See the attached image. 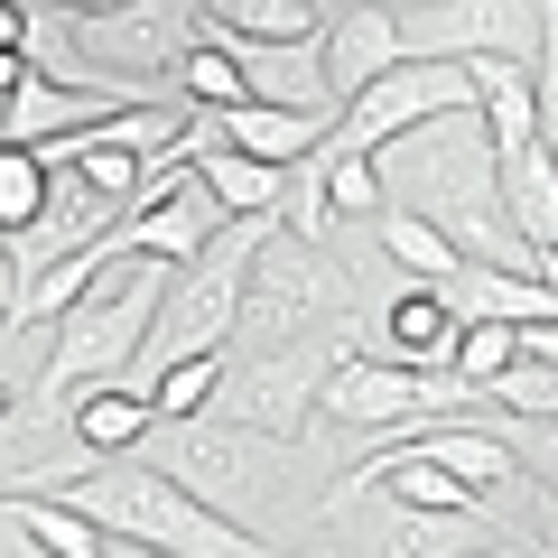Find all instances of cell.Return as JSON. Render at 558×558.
<instances>
[{"mask_svg": "<svg viewBox=\"0 0 558 558\" xmlns=\"http://www.w3.org/2000/svg\"><path fill=\"white\" fill-rule=\"evenodd\" d=\"M10 494H57V502H75L84 521H102V539L149 549V558H279V539L223 521L205 494H186V484L168 475V465H149V457L38 465V475H20Z\"/></svg>", "mask_w": 558, "mask_h": 558, "instance_id": "1", "label": "cell"}, {"mask_svg": "<svg viewBox=\"0 0 558 558\" xmlns=\"http://www.w3.org/2000/svg\"><path fill=\"white\" fill-rule=\"evenodd\" d=\"M168 279H178L168 260L121 252L112 270L57 317V354H47V381H38V410L47 418H75V400L112 391V381H140V354H149L159 307H168Z\"/></svg>", "mask_w": 558, "mask_h": 558, "instance_id": "2", "label": "cell"}, {"mask_svg": "<svg viewBox=\"0 0 558 558\" xmlns=\"http://www.w3.org/2000/svg\"><path fill=\"white\" fill-rule=\"evenodd\" d=\"M140 457L168 465V475L186 484V494H205L223 521H242V531H260L270 512H289V484H299V457L307 447L270 438V428H242V418H159L149 438H140ZM270 539V531H260Z\"/></svg>", "mask_w": 558, "mask_h": 558, "instance_id": "3", "label": "cell"}, {"mask_svg": "<svg viewBox=\"0 0 558 558\" xmlns=\"http://www.w3.org/2000/svg\"><path fill=\"white\" fill-rule=\"evenodd\" d=\"M354 326V279L326 260V242L289 233L270 215V233L252 242L242 270V336L233 344H307V336H344Z\"/></svg>", "mask_w": 558, "mask_h": 558, "instance_id": "4", "label": "cell"}, {"mask_svg": "<svg viewBox=\"0 0 558 558\" xmlns=\"http://www.w3.org/2000/svg\"><path fill=\"white\" fill-rule=\"evenodd\" d=\"M363 344V317L344 336H307V344H233L223 354V391L215 418H242V428H270V438H317V391L344 354Z\"/></svg>", "mask_w": 558, "mask_h": 558, "instance_id": "5", "label": "cell"}, {"mask_svg": "<svg viewBox=\"0 0 558 558\" xmlns=\"http://www.w3.org/2000/svg\"><path fill=\"white\" fill-rule=\"evenodd\" d=\"M326 539H336V558H475V549H502V521L494 512H428V502H410V494H363V502H344L336 521H317Z\"/></svg>", "mask_w": 558, "mask_h": 558, "instance_id": "6", "label": "cell"}, {"mask_svg": "<svg viewBox=\"0 0 558 558\" xmlns=\"http://www.w3.org/2000/svg\"><path fill=\"white\" fill-rule=\"evenodd\" d=\"M465 381L457 373H418V363H391V354H373V344H354V354L326 373V391H317V428H418V418H447V410H465Z\"/></svg>", "mask_w": 558, "mask_h": 558, "instance_id": "7", "label": "cell"}, {"mask_svg": "<svg viewBox=\"0 0 558 558\" xmlns=\"http://www.w3.org/2000/svg\"><path fill=\"white\" fill-rule=\"evenodd\" d=\"M438 112H475V65L400 57L391 75H373L354 102H344V121L326 140H336V149H391L400 131H418V121H438Z\"/></svg>", "mask_w": 558, "mask_h": 558, "instance_id": "8", "label": "cell"}, {"mask_svg": "<svg viewBox=\"0 0 558 558\" xmlns=\"http://www.w3.org/2000/svg\"><path fill=\"white\" fill-rule=\"evenodd\" d=\"M539 20H549V0H428V10L400 20V47L447 57V65H475V57L539 65Z\"/></svg>", "mask_w": 558, "mask_h": 558, "instance_id": "9", "label": "cell"}, {"mask_svg": "<svg viewBox=\"0 0 558 558\" xmlns=\"http://www.w3.org/2000/svg\"><path fill=\"white\" fill-rule=\"evenodd\" d=\"M205 38V10L196 0H121V10H94L75 20V57L102 65V75H178V57Z\"/></svg>", "mask_w": 558, "mask_h": 558, "instance_id": "10", "label": "cell"}, {"mask_svg": "<svg viewBox=\"0 0 558 558\" xmlns=\"http://www.w3.org/2000/svg\"><path fill=\"white\" fill-rule=\"evenodd\" d=\"M223 223H233V215H223V196L196 178V168H186V178L168 186V196L131 205V215H121L112 233H121V252H140V260H168V270H186L196 252H215V242H223Z\"/></svg>", "mask_w": 558, "mask_h": 558, "instance_id": "11", "label": "cell"}, {"mask_svg": "<svg viewBox=\"0 0 558 558\" xmlns=\"http://www.w3.org/2000/svg\"><path fill=\"white\" fill-rule=\"evenodd\" d=\"M457 336H465V317L447 307V289H428V279H400L391 307L363 326V344H373V354L418 363V373H457Z\"/></svg>", "mask_w": 558, "mask_h": 558, "instance_id": "12", "label": "cell"}, {"mask_svg": "<svg viewBox=\"0 0 558 558\" xmlns=\"http://www.w3.org/2000/svg\"><path fill=\"white\" fill-rule=\"evenodd\" d=\"M317 57H326V84H336V102H354L373 75H391V65L410 57V47H400V10H381V0H344L336 20H326Z\"/></svg>", "mask_w": 558, "mask_h": 558, "instance_id": "13", "label": "cell"}, {"mask_svg": "<svg viewBox=\"0 0 558 558\" xmlns=\"http://www.w3.org/2000/svg\"><path fill=\"white\" fill-rule=\"evenodd\" d=\"M186 159H196V178L223 196V215H279V196H289V168L233 149V140H223V112H196V121H186Z\"/></svg>", "mask_w": 558, "mask_h": 558, "instance_id": "14", "label": "cell"}, {"mask_svg": "<svg viewBox=\"0 0 558 558\" xmlns=\"http://www.w3.org/2000/svg\"><path fill=\"white\" fill-rule=\"evenodd\" d=\"M447 307H457L465 326H549V317H558V279L484 270V260H465V270L447 279Z\"/></svg>", "mask_w": 558, "mask_h": 558, "instance_id": "15", "label": "cell"}, {"mask_svg": "<svg viewBox=\"0 0 558 558\" xmlns=\"http://www.w3.org/2000/svg\"><path fill=\"white\" fill-rule=\"evenodd\" d=\"M196 10H205V38L215 47H299V38H326L317 0H196Z\"/></svg>", "mask_w": 558, "mask_h": 558, "instance_id": "16", "label": "cell"}, {"mask_svg": "<svg viewBox=\"0 0 558 558\" xmlns=\"http://www.w3.org/2000/svg\"><path fill=\"white\" fill-rule=\"evenodd\" d=\"M159 428V400L140 391V381H112V391L75 400V418H65V438H75V457H131L140 438Z\"/></svg>", "mask_w": 558, "mask_h": 558, "instance_id": "17", "label": "cell"}, {"mask_svg": "<svg viewBox=\"0 0 558 558\" xmlns=\"http://www.w3.org/2000/svg\"><path fill=\"white\" fill-rule=\"evenodd\" d=\"M326 131H336V121L289 112V102H233V112H223V140L252 149V159H270V168H299L307 149H326Z\"/></svg>", "mask_w": 558, "mask_h": 558, "instance_id": "18", "label": "cell"}, {"mask_svg": "<svg viewBox=\"0 0 558 558\" xmlns=\"http://www.w3.org/2000/svg\"><path fill=\"white\" fill-rule=\"evenodd\" d=\"M475 112L494 131V149H531L539 140V84L521 57H475Z\"/></svg>", "mask_w": 558, "mask_h": 558, "instance_id": "19", "label": "cell"}, {"mask_svg": "<svg viewBox=\"0 0 558 558\" xmlns=\"http://www.w3.org/2000/svg\"><path fill=\"white\" fill-rule=\"evenodd\" d=\"M502 205H512V223L558 260V149H549V140L502 149Z\"/></svg>", "mask_w": 558, "mask_h": 558, "instance_id": "20", "label": "cell"}, {"mask_svg": "<svg viewBox=\"0 0 558 558\" xmlns=\"http://www.w3.org/2000/svg\"><path fill=\"white\" fill-rule=\"evenodd\" d=\"M373 233H381V252H391L400 279H428V289H447V279L465 270V252H457V242H447L428 215H410V205H381Z\"/></svg>", "mask_w": 558, "mask_h": 558, "instance_id": "21", "label": "cell"}, {"mask_svg": "<svg viewBox=\"0 0 558 558\" xmlns=\"http://www.w3.org/2000/svg\"><path fill=\"white\" fill-rule=\"evenodd\" d=\"M47 196H57L47 149H10V140H0V233H28V223L47 215Z\"/></svg>", "mask_w": 558, "mask_h": 558, "instance_id": "22", "label": "cell"}, {"mask_svg": "<svg viewBox=\"0 0 558 558\" xmlns=\"http://www.w3.org/2000/svg\"><path fill=\"white\" fill-rule=\"evenodd\" d=\"M178 84H186V102H196V112H233V102H252L242 57H233V47H215V38H196V47L178 57Z\"/></svg>", "mask_w": 558, "mask_h": 558, "instance_id": "23", "label": "cell"}, {"mask_svg": "<svg viewBox=\"0 0 558 558\" xmlns=\"http://www.w3.org/2000/svg\"><path fill=\"white\" fill-rule=\"evenodd\" d=\"M494 410V400H484ZM494 438L512 447L521 484H539V494H558V418H521V410H494Z\"/></svg>", "mask_w": 558, "mask_h": 558, "instance_id": "24", "label": "cell"}, {"mask_svg": "<svg viewBox=\"0 0 558 558\" xmlns=\"http://www.w3.org/2000/svg\"><path fill=\"white\" fill-rule=\"evenodd\" d=\"M215 391H223V354H186V363H168V373L149 381L159 418H205V410H215Z\"/></svg>", "mask_w": 558, "mask_h": 558, "instance_id": "25", "label": "cell"}, {"mask_svg": "<svg viewBox=\"0 0 558 558\" xmlns=\"http://www.w3.org/2000/svg\"><path fill=\"white\" fill-rule=\"evenodd\" d=\"M279 223L307 242H326V223H336V186H326V149H307L299 168H289V196H279Z\"/></svg>", "mask_w": 558, "mask_h": 558, "instance_id": "26", "label": "cell"}, {"mask_svg": "<svg viewBox=\"0 0 558 558\" xmlns=\"http://www.w3.org/2000/svg\"><path fill=\"white\" fill-rule=\"evenodd\" d=\"M326 186H336V215H381V205H391L373 149H336V140H326Z\"/></svg>", "mask_w": 558, "mask_h": 558, "instance_id": "27", "label": "cell"}, {"mask_svg": "<svg viewBox=\"0 0 558 558\" xmlns=\"http://www.w3.org/2000/svg\"><path fill=\"white\" fill-rule=\"evenodd\" d=\"M512 363H521V326H465V336H457V381L475 400H484V381L512 373Z\"/></svg>", "mask_w": 558, "mask_h": 558, "instance_id": "28", "label": "cell"}, {"mask_svg": "<svg viewBox=\"0 0 558 558\" xmlns=\"http://www.w3.org/2000/svg\"><path fill=\"white\" fill-rule=\"evenodd\" d=\"M484 400H494V410H521V418H558V363H531V354H521L512 373L484 381Z\"/></svg>", "mask_w": 558, "mask_h": 558, "instance_id": "29", "label": "cell"}, {"mask_svg": "<svg viewBox=\"0 0 558 558\" xmlns=\"http://www.w3.org/2000/svg\"><path fill=\"white\" fill-rule=\"evenodd\" d=\"M521 539H539V549H558V494H539V484H521Z\"/></svg>", "mask_w": 558, "mask_h": 558, "instance_id": "30", "label": "cell"}, {"mask_svg": "<svg viewBox=\"0 0 558 558\" xmlns=\"http://www.w3.org/2000/svg\"><path fill=\"white\" fill-rule=\"evenodd\" d=\"M0 558H57V549L20 521V502H10V494H0Z\"/></svg>", "mask_w": 558, "mask_h": 558, "instance_id": "31", "label": "cell"}, {"mask_svg": "<svg viewBox=\"0 0 558 558\" xmlns=\"http://www.w3.org/2000/svg\"><path fill=\"white\" fill-rule=\"evenodd\" d=\"M38 20H28V0H0V57H28Z\"/></svg>", "mask_w": 558, "mask_h": 558, "instance_id": "32", "label": "cell"}, {"mask_svg": "<svg viewBox=\"0 0 558 558\" xmlns=\"http://www.w3.org/2000/svg\"><path fill=\"white\" fill-rule=\"evenodd\" d=\"M94 10H121V0H65V20H94Z\"/></svg>", "mask_w": 558, "mask_h": 558, "instance_id": "33", "label": "cell"}, {"mask_svg": "<svg viewBox=\"0 0 558 558\" xmlns=\"http://www.w3.org/2000/svg\"><path fill=\"white\" fill-rule=\"evenodd\" d=\"M381 10H400V20H410V10H428V0H381Z\"/></svg>", "mask_w": 558, "mask_h": 558, "instance_id": "34", "label": "cell"}, {"mask_svg": "<svg viewBox=\"0 0 558 558\" xmlns=\"http://www.w3.org/2000/svg\"><path fill=\"white\" fill-rule=\"evenodd\" d=\"M112 558H149V549H121V539H112Z\"/></svg>", "mask_w": 558, "mask_h": 558, "instance_id": "35", "label": "cell"}, {"mask_svg": "<svg viewBox=\"0 0 558 558\" xmlns=\"http://www.w3.org/2000/svg\"><path fill=\"white\" fill-rule=\"evenodd\" d=\"M521 558H549V549H521Z\"/></svg>", "mask_w": 558, "mask_h": 558, "instance_id": "36", "label": "cell"}]
</instances>
